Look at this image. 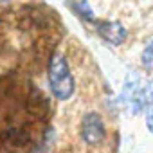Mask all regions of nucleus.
Here are the masks:
<instances>
[{"instance_id": "f257e3e1", "label": "nucleus", "mask_w": 153, "mask_h": 153, "mask_svg": "<svg viewBox=\"0 0 153 153\" xmlns=\"http://www.w3.org/2000/svg\"><path fill=\"white\" fill-rule=\"evenodd\" d=\"M47 79H49V88L56 99L67 101L72 97L76 83H74V76L70 72L68 61L61 52L51 54L47 63Z\"/></svg>"}, {"instance_id": "f03ea898", "label": "nucleus", "mask_w": 153, "mask_h": 153, "mask_svg": "<svg viewBox=\"0 0 153 153\" xmlns=\"http://www.w3.org/2000/svg\"><path fill=\"white\" fill-rule=\"evenodd\" d=\"M106 137V126L97 112H88L81 119V139L88 146H97Z\"/></svg>"}, {"instance_id": "7ed1b4c3", "label": "nucleus", "mask_w": 153, "mask_h": 153, "mask_svg": "<svg viewBox=\"0 0 153 153\" xmlns=\"http://www.w3.org/2000/svg\"><path fill=\"white\" fill-rule=\"evenodd\" d=\"M149 108H153V79L142 81L140 87L135 90V94L131 96V99L126 105V110L131 115L148 112Z\"/></svg>"}, {"instance_id": "20e7f679", "label": "nucleus", "mask_w": 153, "mask_h": 153, "mask_svg": "<svg viewBox=\"0 0 153 153\" xmlns=\"http://www.w3.org/2000/svg\"><path fill=\"white\" fill-rule=\"evenodd\" d=\"M96 31L97 34L110 45H123L128 33L124 29V25L121 22H115V20H101L96 24Z\"/></svg>"}, {"instance_id": "39448f33", "label": "nucleus", "mask_w": 153, "mask_h": 153, "mask_svg": "<svg viewBox=\"0 0 153 153\" xmlns=\"http://www.w3.org/2000/svg\"><path fill=\"white\" fill-rule=\"evenodd\" d=\"M0 139H2L4 144L11 146V148H22L27 146L31 142V135L27 130H20V128H7L0 133Z\"/></svg>"}, {"instance_id": "423d86ee", "label": "nucleus", "mask_w": 153, "mask_h": 153, "mask_svg": "<svg viewBox=\"0 0 153 153\" xmlns=\"http://www.w3.org/2000/svg\"><path fill=\"white\" fill-rule=\"evenodd\" d=\"M27 112L34 117H47L49 114V103L42 96L40 90H33V94L27 97Z\"/></svg>"}, {"instance_id": "0eeeda50", "label": "nucleus", "mask_w": 153, "mask_h": 153, "mask_svg": "<svg viewBox=\"0 0 153 153\" xmlns=\"http://www.w3.org/2000/svg\"><path fill=\"white\" fill-rule=\"evenodd\" d=\"M68 7L74 11V15H78V16H79L81 20H85V22H94V20H96L94 11H92V7H90L88 2H70Z\"/></svg>"}, {"instance_id": "6e6552de", "label": "nucleus", "mask_w": 153, "mask_h": 153, "mask_svg": "<svg viewBox=\"0 0 153 153\" xmlns=\"http://www.w3.org/2000/svg\"><path fill=\"white\" fill-rule=\"evenodd\" d=\"M140 63H142V67H144L146 70L153 72V42H149V43L144 47V51H142V54H140Z\"/></svg>"}, {"instance_id": "1a4fd4ad", "label": "nucleus", "mask_w": 153, "mask_h": 153, "mask_svg": "<svg viewBox=\"0 0 153 153\" xmlns=\"http://www.w3.org/2000/svg\"><path fill=\"white\" fill-rule=\"evenodd\" d=\"M146 126H148L149 133H153V108H149L146 112Z\"/></svg>"}]
</instances>
